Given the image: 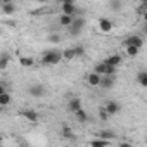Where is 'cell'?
I'll return each instance as SVG.
<instances>
[{"mask_svg":"<svg viewBox=\"0 0 147 147\" xmlns=\"http://www.w3.org/2000/svg\"><path fill=\"white\" fill-rule=\"evenodd\" d=\"M62 59H64V57H62V52H57V50H47V52H43V55H42V62L47 64V66H55V64H59Z\"/></svg>","mask_w":147,"mask_h":147,"instance_id":"obj_1","label":"cell"},{"mask_svg":"<svg viewBox=\"0 0 147 147\" xmlns=\"http://www.w3.org/2000/svg\"><path fill=\"white\" fill-rule=\"evenodd\" d=\"M85 18L83 16H78V18H75V21H73V24L67 28L69 30V35L71 36H80L82 35V31H83V28H85Z\"/></svg>","mask_w":147,"mask_h":147,"instance_id":"obj_2","label":"cell"},{"mask_svg":"<svg viewBox=\"0 0 147 147\" xmlns=\"http://www.w3.org/2000/svg\"><path fill=\"white\" fill-rule=\"evenodd\" d=\"M61 9H62V14H67V16H73V18H78V9L75 7L73 0H66V2H62Z\"/></svg>","mask_w":147,"mask_h":147,"instance_id":"obj_3","label":"cell"},{"mask_svg":"<svg viewBox=\"0 0 147 147\" xmlns=\"http://www.w3.org/2000/svg\"><path fill=\"white\" fill-rule=\"evenodd\" d=\"M142 45H144V40L138 35H131L128 38H125V42H123L125 49H128V47H138V49H142Z\"/></svg>","mask_w":147,"mask_h":147,"instance_id":"obj_4","label":"cell"},{"mask_svg":"<svg viewBox=\"0 0 147 147\" xmlns=\"http://www.w3.org/2000/svg\"><path fill=\"white\" fill-rule=\"evenodd\" d=\"M83 107H82V100L78 99V97H71L69 99V102H67V111L69 113H73V114H76V113H80Z\"/></svg>","mask_w":147,"mask_h":147,"instance_id":"obj_5","label":"cell"},{"mask_svg":"<svg viewBox=\"0 0 147 147\" xmlns=\"http://www.w3.org/2000/svg\"><path fill=\"white\" fill-rule=\"evenodd\" d=\"M99 30L102 31V33H111L113 31V28H114V23L111 21V19H106V18H100L99 19Z\"/></svg>","mask_w":147,"mask_h":147,"instance_id":"obj_6","label":"cell"},{"mask_svg":"<svg viewBox=\"0 0 147 147\" xmlns=\"http://www.w3.org/2000/svg\"><path fill=\"white\" fill-rule=\"evenodd\" d=\"M28 92H30L31 97H42V95L45 94V87H43L42 83H35V85H31V87L28 88Z\"/></svg>","mask_w":147,"mask_h":147,"instance_id":"obj_7","label":"cell"},{"mask_svg":"<svg viewBox=\"0 0 147 147\" xmlns=\"http://www.w3.org/2000/svg\"><path fill=\"white\" fill-rule=\"evenodd\" d=\"M104 107H106V111L109 113V116H114V114H118V113L121 111V106H119L116 100H107Z\"/></svg>","mask_w":147,"mask_h":147,"instance_id":"obj_8","label":"cell"},{"mask_svg":"<svg viewBox=\"0 0 147 147\" xmlns=\"http://www.w3.org/2000/svg\"><path fill=\"white\" fill-rule=\"evenodd\" d=\"M21 116H23L24 119L31 121V123H36V121L40 119L38 113H36V111H33V109H23V111H21Z\"/></svg>","mask_w":147,"mask_h":147,"instance_id":"obj_9","label":"cell"},{"mask_svg":"<svg viewBox=\"0 0 147 147\" xmlns=\"http://www.w3.org/2000/svg\"><path fill=\"white\" fill-rule=\"evenodd\" d=\"M100 82H102V76L97 75V73H94V71L87 76V83H88L90 87H100Z\"/></svg>","mask_w":147,"mask_h":147,"instance_id":"obj_10","label":"cell"},{"mask_svg":"<svg viewBox=\"0 0 147 147\" xmlns=\"http://www.w3.org/2000/svg\"><path fill=\"white\" fill-rule=\"evenodd\" d=\"M0 7H2L4 14H14L16 12V5H14V2H11V0H2Z\"/></svg>","mask_w":147,"mask_h":147,"instance_id":"obj_11","label":"cell"},{"mask_svg":"<svg viewBox=\"0 0 147 147\" xmlns=\"http://www.w3.org/2000/svg\"><path fill=\"white\" fill-rule=\"evenodd\" d=\"M114 82H116V76H102V82H100V88L104 90H109L114 87Z\"/></svg>","mask_w":147,"mask_h":147,"instance_id":"obj_12","label":"cell"},{"mask_svg":"<svg viewBox=\"0 0 147 147\" xmlns=\"http://www.w3.org/2000/svg\"><path fill=\"white\" fill-rule=\"evenodd\" d=\"M121 61H123V59H121V55H118V54H113V55H109V57H107V59H106L104 62H106L107 66H113V67H118V66L121 64Z\"/></svg>","mask_w":147,"mask_h":147,"instance_id":"obj_13","label":"cell"},{"mask_svg":"<svg viewBox=\"0 0 147 147\" xmlns=\"http://www.w3.org/2000/svg\"><path fill=\"white\" fill-rule=\"evenodd\" d=\"M73 21H75V18H73V16H67V14H61L59 16V24L64 26V28H69L73 24Z\"/></svg>","mask_w":147,"mask_h":147,"instance_id":"obj_14","label":"cell"},{"mask_svg":"<svg viewBox=\"0 0 147 147\" xmlns=\"http://www.w3.org/2000/svg\"><path fill=\"white\" fill-rule=\"evenodd\" d=\"M97 138H102V140H113V138H116V133L113 131V130H102V131H99V135H97Z\"/></svg>","mask_w":147,"mask_h":147,"instance_id":"obj_15","label":"cell"},{"mask_svg":"<svg viewBox=\"0 0 147 147\" xmlns=\"http://www.w3.org/2000/svg\"><path fill=\"white\" fill-rule=\"evenodd\" d=\"M137 83L144 88H147V71H140L137 75Z\"/></svg>","mask_w":147,"mask_h":147,"instance_id":"obj_16","label":"cell"},{"mask_svg":"<svg viewBox=\"0 0 147 147\" xmlns=\"http://www.w3.org/2000/svg\"><path fill=\"white\" fill-rule=\"evenodd\" d=\"M19 64H21L23 67H31V66L35 64V59H33V57H26V55H21V57H19Z\"/></svg>","mask_w":147,"mask_h":147,"instance_id":"obj_17","label":"cell"},{"mask_svg":"<svg viewBox=\"0 0 147 147\" xmlns=\"http://www.w3.org/2000/svg\"><path fill=\"white\" fill-rule=\"evenodd\" d=\"M106 71H107V64H106V62H99V64H95V67H94V73H97V75H100V76L106 75Z\"/></svg>","mask_w":147,"mask_h":147,"instance_id":"obj_18","label":"cell"},{"mask_svg":"<svg viewBox=\"0 0 147 147\" xmlns=\"http://www.w3.org/2000/svg\"><path fill=\"white\" fill-rule=\"evenodd\" d=\"M62 137H64V138H75L73 128H71L69 125H62Z\"/></svg>","mask_w":147,"mask_h":147,"instance_id":"obj_19","label":"cell"},{"mask_svg":"<svg viewBox=\"0 0 147 147\" xmlns=\"http://www.w3.org/2000/svg\"><path fill=\"white\" fill-rule=\"evenodd\" d=\"M107 145H109V142L102 140V138H95V140L90 142V147H107Z\"/></svg>","mask_w":147,"mask_h":147,"instance_id":"obj_20","label":"cell"},{"mask_svg":"<svg viewBox=\"0 0 147 147\" xmlns=\"http://www.w3.org/2000/svg\"><path fill=\"white\" fill-rule=\"evenodd\" d=\"M62 57H64V59H67V61L75 59V57H76V54H75V49H66V50H62Z\"/></svg>","mask_w":147,"mask_h":147,"instance_id":"obj_21","label":"cell"},{"mask_svg":"<svg viewBox=\"0 0 147 147\" xmlns=\"http://www.w3.org/2000/svg\"><path fill=\"white\" fill-rule=\"evenodd\" d=\"M11 102V95L9 94H2L0 95V107H7Z\"/></svg>","mask_w":147,"mask_h":147,"instance_id":"obj_22","label":"cell"},{"mask_svg":"<svg viewBox=\"0 0 147 147\" xmlns=\"http://www.w3.org/2000/svg\"><path fill=\"white\" fill-rule=\"evenodd\" d=\"M75 116H76V119H78L80 123H87V121H88V114H87V111H83V109H82L80 113H76Z\"/></svg>","mask_w":147,"mask_h":147,"instance_id":"obj_23","label":"cell"},{"mask_svg":"<svg viewBox=\"0 0 147 147\" xmlns=\"http://www.w3.org/2000/svg\"><path fill=\"white\" fill-rule=\"evenodd\" d=\"M125 50H126V55H128V57H137L138 52H140L138 47H128V49H125Z\"/></svg>","mask_w":147,"mask_h":147,"instance_id":"obj_24","label":"cell"},{"mask_svg":"<svg viewBox=\"0 0 147 147\" xmlns=\"http://www.w3.org/2000/svg\"><path fill=\"white\" fill-rule=\"evenodd\" d=\"M99 118H100L102 121H107V119L111 118V116H109V113L106 111V107H104V106H102V107H99Z\"/></svg>","mask_w":147,"mask_h":147,"instance_id":"obj_25","label":"cell"},{"mask_svg":"<svg viewBox=\"0 0 147 147\" xmlns=\"http://www.w3.org/2000/svg\"><path fill=\"white\" fill-rule=\"evenodd\" d=\"M121 2H119V0H111V2H109V9H113V11H119L121 9Z\"/></svg>","mask_w":147,"mask_h":147,"instance_id":"obj_26","label":"cell"},{"mask_svg":"<svg viewBox=\"0 0 147 147\" xmlns=\"http://www.w3.org/2000/svg\"><path fill=\"white\" fill-rule=\"evenodd\" d=\"M75 49V54H76V57H83L85 55V47H82V45H76V47H73Z\"/></svg>","mask_w":147,"mask_h":147,"instance_id":"obj_27","label":"cell"},{"mask_svg":"<svg viewBox=\"0 0 147 147\" xmlns=\"http://www.w3.org/2000/svg\"><path fill=\"white\" fill-rule=\"evenodd\" d=\"M7 64H9V55H7V54H4V55H2V59H0V69H5V67H7Z\"/></svg>","mask_w":147,"mask_h":147,"instance_id":"obj_28","label":"cell"},{"mask_svg":"<svg viewBox=\"0 0 147 147\" xmlns=\"http://www.w3.org/2000/svg\"><path fill=\"white\" fill-rule=\"evenodd\" d=\"M49 40L54 42V43H59V42H61V35H59V33H52V35L49 36Z\"/></svg>","mask_w":147,"mask_h":147,"instance_id":"obj_29","label":"cell"},{"mask_svg":"<svg viewBox=\"0 0 147 147\" xmlns=\"http://www.w3.org/2000/svg\"><path fill=\"white\" fill-rule=\"evenodd\" d=\"M119 147H133V145H131L130 142H121V144H119Z\"/></svg>","mask_w":147,"mask_h":147,"instance_id":"obj_30","label":"cell"},{"mask_svg":"<svg viewBox=\"0 0 147 147\" xmlns=\"http://www.w3.org/2000/svg\"><path fill=\"white\" fill-rule=\"evenodd\" d=\"M142 31H144V33H145V35H147V23H145V24H144V28H142Z\"/></svg>","mask_w":147,"mask_h":147,"instance_id":"obj_31","label":"cell"},{"mask_svg":"<svg viewBox=\"0 0 147 147\" xmlns=\"http://www.w3.org/2000/svg\"><path fill=\"white\" fill-rule=\"evenodd\" d=\"M142 16H144V21H145V23H147V11H145V12H144V14H142Z\"/></svg>","mask_w":147,"mask_h":147,"instance_id":"obj_32","label":"cell"},{"mask_svg":"<svg viewBox=\"0 0 147 147\" xmlns=\"http://www.w3.org/2000/svg\"><path fill=\"white\" fill-rule=\"evenodd\" d=\"M19 147H26V145H19Z\"/></svg>","mask_w":147,"mask_h":147,"instance_id":"obj_33","label":"cell"}]
</instances>
